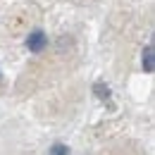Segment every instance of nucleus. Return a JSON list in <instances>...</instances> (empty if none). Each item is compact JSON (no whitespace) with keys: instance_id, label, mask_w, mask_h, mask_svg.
I'll list each match as a JSON object with an SVG mask.
<instances>
[{"instance_id":"4","label":"nucleus","mask_w":155,"mask_h":155,"mask_svg":"<svg viewBox=\"0 0 155 155\" xmlns=\"http://www.w3.org/2000/svg\"><path fill=\"white\" fill-rule=\"evenodd\" d=\"M67 153H69V150H67L64 146H60V143H58V146H53V150H50V155H67Z\"/></svg>"},{"instance_id":"2","label":"nucleus","mask_w":155,"mask_h":155,"mask_svg":"<svg viewBox=\"0 0 155 155\" xmlns=\"http://www.w3.org/2000/svg\"><path fill=\"white\" fill-rule=\"evenodd\" d=\"M100 155H141V153H138V150H131L129 146H124V143H122V146H115V148L103 150Z\"/></svg>"},{"instance_id":"3","label":"nucleus","mask_w":155,"mask_h":155,"mask_svg":"<svg viewBox=\"0 0 155 155\" xmlns=\"http://www.w3.org/2000/svg\"><path fill=\"white\" fill-rule=\"evenodd\" d=\"M143 69L153 72V45H146V50H143Z\"/></svg>"},{"instance_id":"1","label":"nucleus","mask_w":155,"mask_h":155,"mask_svg":"<svg viewBox=\"0 0 155 155\" xmlns=\"http://www.w3.org/2000/svg\"><path fill=\"white\" fill-rule=\"evenodd\" d=\"M45 45H48V38H45V34H43L41 29H34V31L29 34V38H26V48H29L31 53H41Z\"/></svg>"}]
</instances>
